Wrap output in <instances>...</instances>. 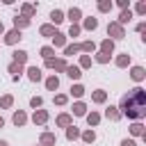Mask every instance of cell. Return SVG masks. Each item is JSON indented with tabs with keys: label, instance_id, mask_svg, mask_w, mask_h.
Returning <instances> with one entry per match:
<instances>
[{
	"label": "cell",
	"instance_id": "4",
	"mask_svg": "<svg viewBox=\"0 0 146 146\" xmlns=\"http://www.w3.org/2000/svg\"><path fill=\"white\" fill-rule=\"evenodd\" d=\"M55 144H57V135L55 132H41L39 146H55Z\"/></svg>",
	"mask_w": 146,
	"mask_h": 146
},
{
	"label": "cell",
	"instance_id": "7",
	"mask_svg": "<svg viewBox=\"0 0 146 146\" xmlns=\"http://www.w3.org/2000/svg\"><path fill=\"white\" fill-rule=\"evenodd\" d=\"M64 73H66L71 80H80V78H82V71H80V66H75V64H68Z\"/></svg>",
	"mask_w": 146,
	"mask_h": 146
},
{
	"label": "cell",
	"instance_id": "29",
	"mask_svg": "<svg viewBox=\"0 0 146 146\" xmlns=\"http://www.w3.org/2000/svg\"><path fill=\"white\" fill-rule=\"evenodd\" d=\"M78 137H80L78 125H68V128H66V139H68V141H73V139H78Z\"/></svg>",
	"mask_w": 146,
	"mask_h": 146
},
{
	"label": "cell",
	"instance_id": "14",
	"mask_svg": "<svg viewBox=\"0 0 146 146\" xmlns=\"http://www.w3.org/2000/svg\"><path fill=\"white\" fill-rule=\"evenodd\" d=\"M27 78H30V82H39L43 75H41V68L39 66H30L27 68Z\"/></svg>",
	"mask_w": 146,
	"mask_h": 146
},
{
	"label": "cell",
	"instance_id": "45",
	"mask_svg": "<svg viewBox=\"0 0 146 146\" xmlns=\"http://www.w3.org/2000/svg\"><path fill=\"white\" fill-rule=\"evenodd\" d=\"M119 7L121 9H128V0H119Z\"/></svg>",
	"mask_w": 146,
	"mask_h": 146
},
{
	"label": "cell",
	"instance_id": "6",
	"mask_svg": "<svg viewBox=\"0 0 146 146\" xmlns=\"http://www.w3.org/2000/svg\"><path fill=\"white\" fill-rule=\"evenodd\" d=\"M59 128H68V125H73V116L68 114V112H62L59 116H57V121H55Z\"/></svg>",
	"mask_w": 146,
	"mask_h": 146
},
{
	"label": "cell",
	"instance_id": "16",
	"mask_svg": "<svg viewBox=\"0 0 146 146\" xmlns=\"http://www.w3.org/2000/svg\"><path fill=\"white\" fill-rule=\"evenodd\" d=\"M130 21H132V11H130V9H123V11L119 14V18H116V23H119L121 27H123L125 23H130Z\"/></svg>",
	"mask_w": 146,
	"mask_h": 146
},
{
	"label": "cell",
	"instance_id": "5",
	"mask_svg": "<svg viewBox=\"0 0 146 146\" xmlns=\"http://www.w3.org/2000/svg\"><path fill=\"white\" fill-rule=\"evenodd\" d=\"M21 41V32L18 30H9V32H5V43L7 46H16Z\"/></svg>",
	"mask_w": 146,
	"mask_h": 146
},
{
	"label": "cell",
	"instance_id": "8",
	"mask_svg": "<svg viewBox=\"0 0 146 146\" xmlns=\"http://www.w3.org/2000/svg\"><path fill=\"white\" fill-rule=\"evenodd\" d=\"M130 78H132L135 82H141V80L146 78V71H144V66H132V68H130Z\"/></svg>",
	"mask_w": 146,
	"mask_h": 146
},
{
	"label": "cell",
	"instance_id": "21",
	"mask_svg": "<svg viewBox=\"0 0 146 146\" xmlns=\"http://www.w3.org/2000/svg\"><path fill=\"white\" fill-rule=\"evenodd\" d=\"M7 68H9V73L14 75V80H18V78L23 75V66H21V64H16V62H11Z\"/></svg>",
	"mask_w": 146,
	"mask_h": 146
},
{
	"label": "cell",
	"instance_id": "39",
	"mask_svg": "<svg viewBox=\"0 0 146 146\" xmlns=\"http://www.w3.org/2000/svg\"><path fill=\"white\" fill-rule=\"evenodd\" d=\"M112 9V0H103V2H98V11H110Z\"/></svg>",
	"mask_w": 146,
	"mask_h": 146
},
{
	"label": "cell",
	"instance_id": "40",
	"mask_svg": "<svg viewBox=\"0 0 146 146\" xmlns=\"http://www.w3.org/2000/svg\"><path fill=\"white\" fill-rule=\"evenodd\" d=\"M66 103H68V96L66 94H57L55 96V105H66Z\"/></svg>",
	"mask_w": 146,
	"mask_h": 146
},
{
	"label": "cell",
	"instance_id": "36",
	"mask_svg": "<svg viewBox=\"0 0 146 146\" xmlns=\"http://www.w3.org/2000/svg\"><path fill=\"white\" fill-rule=\"evenodd\" d=\"M80 32H82V27L78 25V23H71V27H68V36H80Z\"/></svg>",
	"mask_w": 146,
	"mask_h": 146
},
{
	"label": "cell",
	"instance_id": "13",
	"mask_svg": "<svg viewBox=\"0 0 146 146\" xmlns=\"http://www.w3.org/2000/svg\"><path fill=\"white\" fill-rule=\"evenodd\" d=\"M27 25H30V18L18 16V14L14 16V30H18V32H21V30H23V27H27Z\"/></svg>",
	"mask_w": 146,
	"mask_h": 146
},
{
	"label": "cell",
	"instance_id": "23",
	"mask_svg": "<svg viewBox=\"0 0 146 146\" xmlns=\"http://www.w3.org/2000/svg\"><path fill=\"white\" fill-rule=\"evenodd\" d=\"M80 18H82V11H80V7H71V9H68V21H71V23H78Z\"/></svg>",
	"mask_w": 146,
	"mask_h": 146
},
{
	"label": "cell",
	"instance_id": "44",
	"mask_svg": "<svg viewBox=\"0 0 146 146\" xmlns=\"http://www.w3.org/2000/svg\"><path fill=\"white\" fill-rule=\"evenodd\" d=\"M121 146H137V144H135V139H123Z\"/></svg>",
	"mask_w": 146,
	"mask_h": 146
},
{
	"label": "cell",
	"instance_id": "30",
	"mask_svg": "<svg viewBox=\"0 0 146 146\" xmlns=\"http://www.w3.org/2000/svg\"><path fill=\"white\" fill-rule=\"evenodd\" d=\"M80 137H82L84 144H94L96 141V132L94 130H84V132H80Z\"/></svg>",
	"mask_w": 146,
	"mask_h": 146
},
{
	"label": "cell",
	"instance_id": "43",
	"mask_svg": "<svg viewBox=\"0 0 146 146\" xmlns=\"http://www.w3.org/2000/svg\"><path fill=\"white\" fill-rule=\"evenodd\" d=\"M137 14H146V2H137Z\"/></svg>",
	"mask_w": 146,
	"mask_h": 146
},
{
	"label": "cell",
	"instance_id": "35",
	"mask_svg": "<svg viewBox=\"0 0 146 146\" xmlns=\"http://www.w3.org/2000/svg\"><path fill=\"white\" fill-rule=\"evenodd\" d=\"M71 96L82 98V96H84V87H82V84H73V87H71Z\"/></svg>",
	"mask_w": 146,
	"mask_h": 146
},
{
	"label": "cell",
	"instance_id": "37",
	"mask_svg": "<svg viewBox=\"0 0 146 146\" xmlns=\"http://www.w3.org/2000/svg\"><path fill=\"white\" fill-rule=\"evenodd\" d=\"M75 52H80V43H71L64 48V55H75Z\"/></svg>",
	"mask_w": 146,
	"mask_h": 146
},
{
	"label": "cell",
	"instance_id": "17",
	"mask_svg": "<svg viewBox=\"0 0 146 146\" xmlns=\"http://www.w3.org/2000/svg\"><path fill=\"white\" fill-rule=\"evenodd\" d=\"M82 27H84V30H89V32H94V30L98 27V18H94V16H87V18L82 21Z\"/></svg>",
	"mask_w": 146,
	"mask_h": 146
},
{
	"label": "cell",
	"instance_id": "33",
	"mask_svg": "<svg viewBox=\"0 0 146 146\" xmlns=\"http://www.w3.org/2000/svg\"><path fill=\"white\" fill-rule=\"evenodd\" d=\"M84 116H87V123L89 125H98L100 123V114L98 112H91V114H84Z\"/></svg>",
	"mask_w": 146,
	"mask_h": 146
},
{
	"label": "cell",
	"instance_id": "41",
	"mask_svg": "<svg viewBox=\"0 0 146 146\" xmlns=\"http://www.w3.org/2000/svg\"><path fill=\"white\" fill-rule=\"evenodd\" d=\"M41 103H43V98H41V96H32V98H30V105H32L34 110H36V107H41Z\"/></svg>",
	"mask_w": 146,
	"mask_h": 146
},
{
	"label": "cell",
	"instance_id": "1",
	"mask_svg": "<svg viewBox=\"0 0 146 146\" xmlns=\"http://www.w3.org/2000/svg\"><path fill=\"white\" fill-rule=\"evenodd\" d=\"M119 112H121V116H128L132 121H141L146 116V91L141 87H135L128 94H123Z\"/></svg>",
	"mask_w": 146,
	"mask_h": 146
},
{
	"label": "cell",
	"instance_id": "22",
	"mask_svg": "<svg viewBox=\"0 0 146 146\" xmlns=\"http://www.w3.org/2000/svg\"><path fill=\"white\" fill-rule=\"evenodd\" d=\"M21 11H23V16H25V18H32V16L36 14V7H34V5H27V2H25V5H21Z\"/></svg>",
	"mask_w": 146,
	"mask_h": 146
},
{
	"label": "cell",
	"instance_id": "34",
	"mask_svg": "<svg viewBox=\"0 0 146 146\" xmlns=\"http://www.w3.org/2000/svg\"><path fill=\"white\" fill-rule=\"evenodd\" d=\"M80 50H82V52H94V50H96V43H94V41H82V43H80Z\"/></svg>",
	"mask_w": 146,
	"mask_h": 146
},
{
	"label": "cell",
	"instance_id": "9",
	"mask_svg": "<svg viewBox=\"0 0 146 146\" xmlns=\"http://www.w3.org/2000/svg\"><path fill=\"white\" fill-rule=\"evenodd\" d=\"M32 121H34L36 125H43V123L48 121V112H46V110H34V114H32Z\"/></svg>",
	"mask_w": 146,
	"mask_h": 146
},
{
	"label": "cell",
	"instance_id": "32",
	"mask_svg": "<svg viewBox=\"0 0 146 146\" xmlns=\"http://www.w3.org/2000/svg\"><path fill=\"white\" fill-rule=\"evenodd\" d=\"M11 105H14V96H9V94H7V96H2V98H0V107H2V110H9Z\"/></svg>",
	"mask_w": 146,
	"mask_h": 146
},
{
	"label": "cell",
	"instance_id": "10",
	"mask_svg": "<svg viewBox=\"0 0 146 146\" xmlns=\"http://www.w3.org/2000/svg\"><path fill=\"white\" fill-rule=\"evenodd\" d=\"M52 46L55 48H66V34L64 32H55L52 34Z\"/></svg>",
	"mask_w": 146,
	"mask_h": 146
},
{
	"label": "cell",
	"instance_id": "11",
	"mask_svg": "<svg viewBox=\"0 0 146 146\" xmlns=\"http://www.w3.org/2000/svg\"><path fill=\"white\" fill-rule=\"evenodd\" d=\"M100 52L112 57V52H114V41H112V39H103V41H100Z\"/></svg>",
	"mask_w": 146,
	"mask_h": 146
},
{
	"label": "cell",
	"instance_id": "27",
	"mask_svg": "<svg viewBox=\"0 0 146 146\" xmlns=\"http://www.w3.org/2000/svg\"><path fill=\"white\" fill-rule=\"evenodd\" d=\"M50 21H52V25H59V23L64 21V11H59V9H52V11H50Z\"/></svg>",
	"mask_w": 146,
	"mask_h": 146
},
{
	"label": "cell",
	"instance_id": "2",
	"mask_svg": "<svg viewBox=\"0 0 146 146\" xmlns=\"http://www.w3.org/2000/svg\"><path fill=\"white\" fill-rule=\"evenodd\" d=\"M107 34L112 36V41H114V39H123V36H125V27H121L116 21H112V23L107 25ZM110 36H107V39H110Z\"/></svg>",
	"mask_w": 146,
	"mask_h": 146
},
{
	"label": "cell",
	"instance_id": "28",
	"mask_svg": "<svg viewBox=\"0 0 146 146\" xmlns=\"http://www.w3.org/2000/svg\"><path fill=\"white\" fill-rule=\"evenodd\" d=\"M55 32H57L55 25H41V27H39V34H41V36H50V39H52Z\"/></svg>",
	"mask_w": 146,
	"mask_h": 146
},
{
	"label": "cell",
	"instance_id": "20",
	"mask_svg": "<svg viewBox=\"0 0 146 146\" xmlns=\"http://www.w3.org/2000/svg\"><path fill=\"white\" fill-rule=\"evenodd\" d=\"M116 66H119V68H128V66H130V55H128V52H121V55L116 57Z\"/></svg>",
	"mask_w": 146,
	"mask_h": 146
},
{
	"label": "cell",
	"instance_id": "46",
	"mask_svg": "<svg viewBox=\"0 0 146 146\" xmlns=\"http://www.w3.org/2000/svg\"><path fill=\"white\" fill-rule=\"evenodd\" d=\"M144 30H146V23H144V21H141V23H139V25H137V32H144Z\"/></svg>",
	"mask_w": 146,
	"mask_h": 146
},
{
	"label": "cell",
	"instance_id": "19",
	"mask_svg": "<svg viewBox=\"0 0 146 146\" xmlns=\"http://www.w3.org/2000/svg\"><path fill=\"white\" fill-rule=\"evenodd\" d=\"M11 57H14V62H16V64H21V66L27 62V52H25V50H14V52H11Z\"/></svg>",
	"mask_w": 146,
	"mask_h": 146
},
{
	"label": "cell",
	"instance_id": "18",
	"mask_svg": "<svg viewBox=\"0 0 146 146\" xmlns=\"http://www.w3.org/2000/svg\"><path fill=\"white\" fill-rule=\"evenodd\" d=\"M105 116H107L110 121H119V119H121V112H119V107H114V105H110V107L105 110Z\"/></svg>",
	"mask_w": 146,
	"mask_h": 146
},
{
	"label": "cell",
	"instance_id": "15",
	"mask_svg": "<svg viewBox=\"0 0 146 146\" xmlns=\"http://www.w3.org/2000/svg\"><path fill=\"white\" fill-rule=\"evenodd\" d=\"M46 89L48 91H57L59 89V78L57 75H48L46 78Z\"/></svg>",
	"mask_w": 146,
	"mask_h": 146
},
{
	"label": "cell",
	"instance_id": "42",
	"mask_svg": "<svg viewBox=\"0 0 146 146\" xmlns=\"http://www.w3.org/2000/svg\"><path fill=\"white\" fill-rule=\"evenodd\" d=\"M96 62H98V64H107V62H110V55H103V52H96Z\"/></svg>",
	"mask_w": 146,
	"mask_h": 146
},
{
	"label": "cell",
	"instance_id": "48",
	"mask_svg": "<svg viewBox=\"0 0 146 146\" xmlns=\"http://www.w3.org/2000/svg\"><path fill=\"white\" fill-rule=\"evenodd\" d=\"M2 125H5V119H2V116H0V128H2Z\"/></svg>",
	"mask_w": 146,
	"mask_h": 146
},
{
	"label": "cell",
	"instance_id": "38",
	"mask_svg": "<svg viewBox=\"0 0 146 146\" xmlns=\"http://www.w3.org/2000/svg\"><path fill=\"white\" fill-rule=\"evenodd\" d=\"M89 66H91V57H89V55H82V57H80V71H82V68H89Z\"/></svg>",
	"mask_w": 146,
	"mask_h": 146
},
{
	"label": "cell",
	"instance_id": "26",
	"mask_svg": "<svg viewBox=\"0 0 146 146\" xmlns=\"http://www.w3.org/2000/svg\"><path fill=\"white\" fill-rule=\"evenodd\" d=\"M130 132H132L135 137H146V132H144V125H141L139 121H135V123L130 125Z\"/></svg>",
	"mask_w": 146,
	"mask_h": 146
},
{
	"label": "cell",
	"instance_id": "3",
	"mask_svg": "<svg viewBox=\"0 0 146 146\" xmlns=\"http://www.w3.org/2000/svg\"><path fill=\"white\" fill-rule=\"evenodd\" d=\"M46 66H48V68H52V71H66V66H68V64H66V59H62V57H59V59L50 57V59H46Z\"/></svg>",
	"mask_w": 146,
	"mask_h": 146
},
{
	"label": "cell",
	"instance_id": "24",
	"mask_svg": "<svg viewBox=\"0 0 146 146\" xmlns=\"http://www.w3.org/2000/svg\"><path fill=\"white\" fill-rule=\"evenodd\" d=\"M91 100H94V103H105V100H107V91H103V89H96V91L91 94Z\"/></svg>",
	"mask_w": 146,
	"mask_h": 146
},
{
	"label": "cell",
	"instance_id": "25",
	"mask_svg": "<svg viewBox=\"0 0 146 146\" xmlns=\"http://www.w3.org/2000/svg\"><path fill=\"white\" fill-rule=\"evenodd\" d=\"M73 114H75V116H84V114H87V105H84L82 100L73 103Z\"/></svg>",
	"mask_w": 146,
	"mask_h": 146
},
{
	"label": "cell",
	"instance_id": "31",
	"mask_svg": "<svg viewBox=\"0 0 146 146\" xmlns=\"http://www.w3.org/2000/svg\"><path fill=\"white\" fill-rule=\"evenodd\" d=\"M39 55H41L43 59H50V57L55 55V48H52V46H43V48L39 50Z\"/></svg>",
	"mask_w": 146,
	"mask_h": 146
},
{
	"label": "cell",
	"instance_id": "12",
	"mask_svg": "<svg viewBox=\"0 0 146 146\" xmlns=\"http://www.w3.org/2000/svg\"><path fill=\"white\" fill-rule=\"evenodd\" d=\"M11 121H14V125H25L27 123V114L23 112V110H18V112H14V116H11Z\"/></svg>",
	"mask_w": 146,
	"mask_h": 146
},
{
	"label": "cell",
	"instance_id": "49",
	"mask_svg": "<svg viewBox=\"0 0 146 146\" xmlns=\"http://www.w3.org/2000/svg\"><path fill=\"white\" fill-rule=\"evenodd\" d=\"M0 146H7V141H2V139H0Z\"/></svg>",
	"mask_w": 146,
	"mask_h": 146
},
{
	"label": "cell",
	"instance_id": "47",
	"mask_svg": "<svg viewBox=\"0 0 146 146\" xmlns=\"http://www.w3.org/2000/svg\"><path fill=\"white\" fill-rule=\"evenodd\" d=\"M0 34H5V25H2V21H0Z\"/></svg>",
	"mask_w": 146,
	"mask_h": 146
}]
</instances>
